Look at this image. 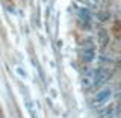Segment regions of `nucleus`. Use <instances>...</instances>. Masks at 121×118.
<instances>
[{
  "instance_id": "f257e3e1",
  "label": "nucleus",
  "mask_w": 121,
  "mask_h": 118,
  "mask_svg": "<svg viewBox=\"0 0 121 118\" xmlns=\"http://www.w3.org/2000/svg\"><path fill=\"white\" fill-rule=\"evenodd\" d=\"M94 58H95V45L88 39L80 48V59L83 64H89L94 61Z\"/></svg>"
},
{
  "instance_id": "423d86ee",
  "label": "nucleus",
  "mask_w": 121,
  "mask_h": 118,
  "mask_svg": "<svg viewBox=\"0 0 121 118\" xmlns=\"http://www.w3.org/2000/svg\"><path fill=\"white\" fill-rule=\"evenodd\" d=\"M79 2H82L83 5H95L98 0H79Z\"/></svg>"
},
{
  "instance_id": "39448f33",
  "label": "nucleus",
  "mask_w": 121,
  "mask_h": 118,
  "mask_svg": "<svg viewBox=\"0 0 121 118\" xmlns=\"http://www.w3.org/2000/svg\"><path fill=\"white\" fill-rule=\"evenodd\" d=\"M118 111L115 106H108L103 112H101V118H118Z\"/></svg>"
},
{
  "instance_id": "7ed1b4c3",
  "label": "nucleus",
  "mask_w": 121,
  "mask_h": 118,
  "mask_svg": "<svg viewBox=\"0 0 121 118\" xmlns=\"http://www.w3.org/2000/svg\"><path fill=\"white\" fill-rule=\"evenodd\" d=\"M77 20H79V23H80L83 27L88 29L91 26V23H92L91 11L88 9V8H80V9H79V14H77Z\"/></svg>"
},
{
  "instance_id": "f03ea898",
  "label": "nucleus",
  "mask_w": 121,
  "mask_h": 118,
  "mask_svg": "<svg viewBox=\"0 0 121 118\" xmlns=\"http://www.w3.org/2000/svg\"><path fill=\"white\" fill-rule=\"evenodd\" d=\"M109 80V73L104 70V67H98L94 70V82H95V88H103V85Z\"/></svg>"
},
{
  "instance_id": "0eeeda50",
  "label": "nucleus",
  "mask_w": 121,
  "mask_h": 118,
  "mask_svg": "<svg viewBox=\"0 0 121 118\" xmlns=\"http://www.w3.org/2000/svg\"><path fill=\"white\" fill-rule=\"evenodd\" d=\"M118 112L121 114V89H120V92H118Z\"/></svg>"
},
{
  "instance_id": "20e7f679",
  "label": "nucleus",
  "mask_w": 121,
  "mask_h": 118,
  "mask_svg": "<svg viewBox=\"0 0 121 118\" xmlns=\"http://www.w3.org/2000/svg\"><path fill=\"white\" fill-rule=\"evenodd\" d=\"M111 88H100L95 94V105L97 106H101L104 103H108L109 98H111Z\"/></svg>"
}]
</instances>
